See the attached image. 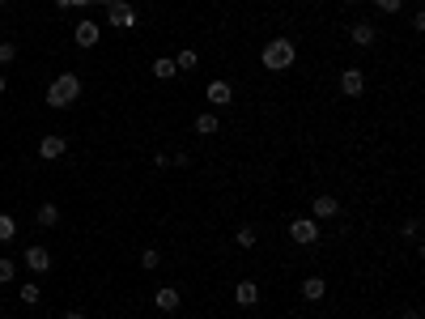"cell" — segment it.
I'll return each instance as SVG.
<instances>
[{"label":"cell","instance_id":"obj_26","mask_svg":"<svg viewBox=\"0 0 425 319\" xmlns=\"http://www.w3.org/2000/svg\"><path fill=\"white\" fill-rule=\"evenodd\" d=\"M421 234V222H417V217H408V222H404V238H417Z\"/></svg>","mask_w":425,"mask_h":319},{"label":"cell","instance_id":"obj_10","mask_svg":"<svg viewBox=\"0 0 425 319\" xmlns=\"http://www.w3.org/2000/svg\"><path fill=\"white\" fill-rule=\"evenodd\" d=\"M205 98H209L213 107H230V103H234V90H230V81H209Z\"/></svg>","mask_w":425,"mask_h":319},{"label":"cell","instance_id":"obj_25","mask_svg":"<svg viewBox=\"0 0 425 319\" xmlns=\"http://www.w3.org/2000/svg\"><path fill=\"white\" fill-rule=\"evenodd\" d=\"M374 9L379 13H400V0H374Z\"/></svg>","mask_w":425,"mask_h":319},{"label":"cell","instance_id":"obj_17","mask_svg":"<svg viewBox=\"0 0 425 319\" xmlns=\"http://www.w3.org/2000/svg\"><path fill=\"white\" fill-rule=\"evenodd\" d=\"M196 64H200V56H196V47H183V52L174 56V68H179V72H187V68H196Z\"/></svg>","mask_w":425,"mask_h":319},{"label":"cell","instance_id":"obj_33","mask_svg":"<svg viewBox=\"0 0 425 319\" xmlns=\"http://www.w3.org/2000/svg\"><path fill=\"white\" fill-rule=\"evenodd\" d=\"M0 30H5V21H0Z\"/></svg>","mask_w":425,"mask_h":319},{"label":"cell","instance_id":"obj_28","mask_svg":"<svg viewBox=\"0 0 425 319\" xmlns=\"http://www.w3.org/2000/svg\"><path fill=\"white\" fill-rule=\"evenodd\" d=\"M64 319H85V315H81V311H68V315H64Z\"/></svg>","mask_w":425,"mask_h":319},{"label":"cell","instance_id":"obj_9","mask_svg":"<svg viewBox=\"0 0 425 319\" xmlns=\"http://www.w3.org/2000/svg\"><path fill=\"white\" fill-rule=\"evenodd\" d=\"M311 213H315V222H328V217L340 213V200H336V196H315V200H311Z\"/></svg>","mask_w":425,"mask_h":319},{"label":"cell","instance_id":"obj_22","mask_svg":"<svg viewBox=\"0 0 425 319\" xmlns=\"http://www.w3.org/2000/svg\"><path fill=\"white\" fill-rule=\"evenodd\" d=\"M13 277H17V264H13V260H5V256H0V285H9Z\"/></svg>","mask_w":425,"mask_h":319},{"label":"cell","instance_id":"obj_13","mask_svg":"<svg viewBox=\"0 0 425 319\" xmlns=\"http://www.w3.org/2000/svg\"><path fill=\"white\" fill-rule=\"evenodd\" d=\"M349 39H353L357 47H370L374 39H379V30H374L370 21H357V26H349Z\"/></svg>","mask_w":425,"mask_h":319},{"label":"cell","instance_id":"obj_2","mask_svg":"<svg viewBox=\"0 0 425 319\" xmlns=\"http://www.w3.org/2000/svg\"><path fill=\"white\" fill-rule=\"evenodd\" d=\"M264 68L268 72H285L293 60H298V47H293V39H272V43H264Z\"/></svg>","mask_w":425,"mask_h":319},{"label":"cell","instance_id":"obj_15","mask_svg":"<svg viewBox=\"0 0 425 319\" xmlns=\"http://www.w3.org/2000/svg\"><path fill=\"white\" fill-rule=\"evenodd\" d=\"M34 222H39L43 230H52V226H60V209H56V205H39V213H34Z\"/></svg>","mask_w":425,"mask_h":319},{"label":"cell","instance_id":"obj_32","mask_svg":"<svg viewBox=\"0 0 425 319\" xmlns=\"http://www.w3.org/2000/svg\"><path fill=\"white\" fill-rule=\"evenodd\" d=\"M344 5H357V0H344Z\"/></svg>","mask_w":425,"mask_h":319},{"label":"cell","instance_id":"obj_24","mask_svg":"<svg viewBox=\"0 0 425 319\" xmlns=\"http://www.w3.org/2000/svg\"><path fill=\"white\" fill-rule=\"evenodd\" d=\"M13 60H17V47H13V43H0V68L13 64Z\"/></svg>","mask_w":425,"mask_h":319},{"label":"cell","instance_id":"obj_16","mask_svg":"<svg viewBox=\"0 0 425 319\" xmlns=\"http://www.w3.org/2000/svg\"><path fill=\"white\" fill-rule=\"evenodd\" d=\"M149 68H154V77H158V81H170V77H179V68H174V60H166V56H162V60H154Z\"/></svg>","mask_w":425,"mask_h":319},{"label":"cell","instance_id":"obj_31","mask_svg":"<svg viewBox=\"0 0 425 319\" xmlns=\"http://www.w3.org/2000/svg\"><path fill=\"white\" fill-rule=\"evenodd\" d=\"M5 5H9V0H0V9H5Z\"/></svg>","mask_w":425,"mask_h":319},{"label":"cell","instance_id":"obj_21","mask_svg":"<svg viewBox=\"0 0 425 319\" xmlns=\"http://www.w3.org/2000/svg\"><path fill=\"white\" fill-rule=\"evenodd\" d=\"M162 264V256H158V247H145L141 251V268H149V273H154V268Z\"/></svg>","mask_w":425,"mask_h":319},{"label":"cell","instance_id":"obj_7","mask_svg":"<svg viewBox=\"0 0 425 319\" xmlns=\"http://www.w3.org/2000/svg\"><path fill=\"white\" fill-rule=\"evenodd\" d=\"M64 150H68V141H64V136H56V132H47V136L39 141V158H43V162L64 158Z\"/></svg>","mask_w":425,"mask_h":319},{"label":"cell","instance_id":"obj_4","mask_svg":"<svg viewBox=\"0 0 425 319\" xmlns=\"http://www.w3.org/2000/svg\"><path fill=\"white\" fill-rule=\"evenodd\" d=\"M289 238L298 243V247H311V243H319V222H315V217H293V222H289Z\"/></svg>","mask_w":425,"mask_h":319},{"label":"cell","instance_id":"obj_11","mask_svg":"<svg viewBox=\"0 0 425 319\" xmlns=\"http://www.w3.org/2000/svg\"><path fill=\"white\" fill-rule=\"evenodd\" d=\"M26 268L30 273H47V268H52V251L47 247H26Z\"/></svg>","mask_w":425,"mask_h":319},{"label":"cell","instance_id":"obj_23","mask_svg":"<svg viewBox=\"0 0 425 319\" xmlns=\"http://www.w3.org/2000/svg\"><path fill=\"white\" fill-rule=\"evenodd\" d=\"M21 302H26V307L43 302V289H39V285H21Z\"/></svg>","mask_w":425,"mask_h":319},{"label":"cell","instance_id":"obj_3","mask_svg":"<svg viewBox=\"0 0 425 319\" xmlns=\"http://www.w3.org/2000/svg\"><path fill=\"white\" fill-rule=\"evenodd\" d=\"M107 26L132 30V26H136V9L128 5V0H107Z\"/></svg>","mask_w":425,"mask_h":319},{"label":"cell","instance_id":"obj_1","mask_svg":"<svg viewBox=\"0 0 425 319\" xmlns=\"http://www.w3.org/2000/svg\"><path fill=\"white\" fill-rule=\"evenodd\" d=\"M77 98H81V77H77V72H60V77L47 85V107H56V111L72 107Z\"/></svg>","mask_w":425,"mask_h":319},{"label":"cell","instance_id":"obj_12","mask_svg":"<svg viewBox=\"0 0 425 319\" xmlns=\"http://www.w3.org/2000/svg\"><path fill=\"white\" fill-rule=\"evenodd\" d=\"M234 302H238V307H256V302H260V285H256V281H238V285H234Z\"/></svg>","mask_w":425,"mask_h":319},{"label":"cell","instance_id":"obj_18","mask_svg":"<svg viewBox=\"0 0 425 319\" xmlns=\"http://www.w3.org/2000/svg\"><path fill=\"white\" fill-rule=\"evenodd\" d=\"M217 128H221V124H217V115H209V111H205V115H196V132H200V136H213Z\"/></svg>","mask_w":425,"mask_h":319},{"label":"cell","instance_id":"obj_6","mask_svg":"<svg viewBox=\"0 0 425 319\" xmlns=\"http://www.w3.org/2000/svg\"><path fill=\"white\" fill-rule=\"evenodd\" d=\"M340 94L362 98V94H366V72H362V68H344V72H340Z\"/></svg>","mask_w":425,"mask_h":319},{"label":"cell","instance_id":"obj_5","mask_svg":"<svg viewBox=\"0 0 425 319\" xmlns=\"http://www.w3.org/2000/svg\"><path fill=\"white\" fill-rule=\"evenodd\" d=\"M72 39H77V47H98V39H103V26H98L94 17H85V21H77V30H72Z\"/></svg>","mask_w":425,"mask_h":319},{"label":"cell","instance_id":"obj_29","mask_svg":"<svg viewBox=\"0 0 425 319\" xmlns=\"http://www.w3.org/2000/svg\"><path fill=\"white\" fill-rule=\"evenodd\" d=\"M9 90V81H5V72H0V94H5Z\"/></svg>","mask_w":425,"mask_h":319},{"label":"cell","instance_id":"obj_30","mask_svg":"<svg viewBox=\"0 0 425 319\" xmlns=\"http://www.w3.org/2000/svg\"><path fill=\"white\" fill-rule=\"evenodd\" d=\"M90 5H103V9H107V0H90Z\"/></svg>","mask_w":425,"mask_h":319},{"label":"cell","instance_id":"obj_19","mask_svg":"<svg viewBox=\"0 0 425 319\" xmlns=\"http://www.w3.org/2000/svg\"><path fill=\"white\" fill-rule=\"evenodd\" d=\"M13 234H17V222H13L9 213H0V243H9Z\"/></svg>","mask_w":425,"mask_h":319},{"label":"cell","instance_id":"obj_14","mask_svg":"<svg viewBox=\"0 0 425 319\" xmlns=\"http://www.w3.org/2000/svg\"><path fill=\"white\" fill-rule=\"evenodd\" d=\"M323 294H328V281H323V277H307L302 281V298L307 302H323Z\"/></svg>","mask_w":425,"mask_h":319},{"label":"cell","instance_id":"obj_8","mask_svg":"<svg viewBox=\"0 0 425 319\" xmlns=\"http://www.w3.org/2000/svg\"><path fill=\"white\" fill-rule=\"evenodd\" d=\"M179 302H183V294L174 289V285H158L154 289V307L158 311H179Z\"/></svg>","mask_w":425,"mask_h":319},{"label":"cell","instance_id":"obj_27","mask_svg":"<svg viewBox=\"0 0 425 319\" xmlns=\"http://www.w3.org/2000/svg\"><path fill=\"white\" fill-rule=\"evenodd\" d=\"M400 319H421V311H413V307H408V311H400Z\"/></svg>","mask_w":425,"mask_h":319},{"label":"cell","instance_id":"obj_20","mask_svg":"<svg viewBox=\"0 0 425 319\" xmlns=\"http://www.w3.org/2000/svg\"><path fill=\"white\" fill-rule=\"evenodd\" d=\"M234 243H238V247H256V230H251V226H238V230H234Z\"/></svg>","mask_w":425,"mask_h":319}]
</instances>
